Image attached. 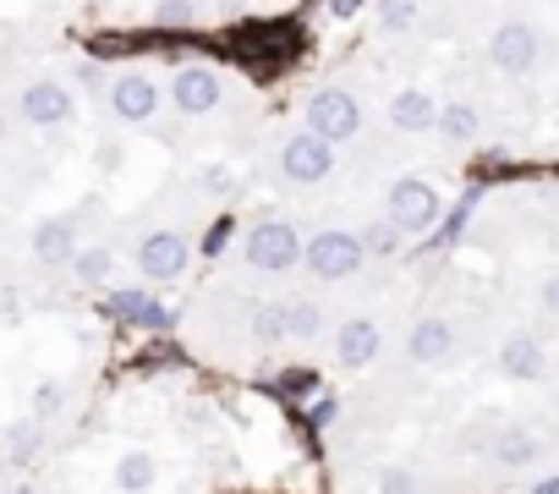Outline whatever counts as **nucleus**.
<instances>
[{
  "instance_id": "obj_1",
  "label": "nucleus",
  "mask_w": 559,
  "mask_h": 494,
  "mask_svg": "<svg viewBox=\"0 0 559 494\" xmlns=\"http://www.w3.org/2000/svg\"><path fill=\"white\" fill-rule=\"evenodd\" d=\"M99 203H105V198L88 192V198H78L72 209H56V214H45V220L34 225V236H28V259H34V270H45V275H67V264L78 259V247L88 242V225L105 214Z\"/></svg>"
},
{
  "instance_id": "obj_2",
  "label": "nucleus",
  "mask_w": 559,
  "mask_h": 494,
  "mask_svg": "<svg viewBox=\"0 0 559 494\" xmlns=\"http://www.w3.org/2000/svg\"><path fill=\"white\" fill-rule=\"evenodd\" d=\"M362 127H368V110H362V99H357L352 89H341V83H324V89H313V94L302 99V132H313V138L330 143V149L357 143Z\"/></svg>"
},
{
  "instance_id": "obj_3",
  "label": "nucleus",
  "mask_w": 559,
  "mask_h": 494,
  "mask_svg": "<svg viewBox=\"0 0 559 494\" xmlns=\"http://www.w3.org/2000/svg\"><path fill=\"white\" fill-rule=\"evenodd\" d=\"M241 264L258 275H286L302 264V231L286 214H263L241 231Z\"/></svg>"
},
{
  "instance_id": "obj_4",
  "label": "nucleus",
  "mask_w": 559,
  "mask_h": 494,
  "mask_svg": "<svg viewBox=\"0 0 559 494\" xmlns=\"http://www.w3.org/2000/svg\"><path fill=\"white\" fill-rule=\"evenodd\" d=\"M302 264L313 281L324 286H341V281H357L368 270V254L352 225H319L313 236H302Z\"/></svg>"
},
{
  "instance_id": "obj_5",
  "label": "nucleus",
  "mask_w": 559,
  "mask_h": 494,
  "mask_svg": "<svg viewBox=\"0 0 559 494\" xmlns=\"http://www.w3.org/2000/svg\"><path fill=\"white\" fill-rule=\"evenodd\" d=\"M192 236L187 231H176V225H154V231H143L138 236V247H132V264H138V281L143 286H176L187 270H192Z\"/></svg>"
},
{
  "instance_id": "obj_6",
  "label": "nucleus",
  "mask_w": 559,
  "mask_h": 494,
  "mask_svg": "<svg viewBox=\"0 0 559 494\" xmlns=\"http://www.w3.org/2000/svg\"><path fill=\"white\" fill-rule=\"evenodd\" d=\"M548 45H543V28L532 17H499L493 34H488V67L499 78H532L543 67Z\"/></svg>"
},
{
  "instance_id": "obj_7",
  "label": "nucleus",
  "mask_w": 559,
  "mask_h": 494,
  "mask_svg": "<svg viewBox=\"0 0 559 494\" xmlns=\"http://www.w3.org/2000/svg\"><path fill=\"white\" fill-rule=\"evenodd\" d=\"M17 116H23V127H34V132H61V127L78 121V89H72L67 78L39 72V78H28V83L17 89Z\"/></svg>"
},
{
  "instance_id": "obj_8",
  "label": "nucleus",
  "mask_w": 559,
  "mask_h": 494,
  "mask_svg": "<svg viewBox=\"0 0 559 494\" xmlns=\"http://www.w3.org/2000/svg\"><path fill=\"white\" fill-rule=\"evenodd\" d=\"M439 214H444V198H439L433 181H423V176L390 181V192H384V220H390L406 242H412V236H428V231L439 225Z\"/></svg>"
},
{
  "instance_id": "obj_9",
  "label": "nucleus",
  "mask_w": 559,
  "mask_h": 494,
  "mask_svg": "<svg viewBox=\"0 0 559 494\" xmlns=\"http://www.w3.org/2000/svg\"><path fill=\"white\" fill-rule=\"evenodd\" d=\"M99 105L110 110V121H116V127H148V121L165 110V89H159L148 72L127 67V72H110V83H105V99H99Z\"/></svg>"
},
{
  "instance_id": "obj_10",
  "label": "nucleus",
  "mask_w": 559,
  "mask_h": 494,
  "mask_svg": "<svg viewBox=\"0 0 559 494\" xmlns=\"http://www.w3.org/2000/svg\"><path fill=\"white\" fill-rule=\"evenodd\" d=\"M105 314H110L116 325H127V330H143V336H170V330H176V308H170L154 286H143V281H132V286H105Z\"/></svg>"
},
{
  "instance_id": "obj_11",
  "label": "nucleus",
  "mask_w": 559,
  "mask_h": 494,
  "mask_svg": "<svg viewBox=\"0 0 559 494\" xmlns=\"http://www.w3.org/2000/svg\"><path fill=\"white\" fill-rule=\"evenodd\" d=\"M274 176L286 187H319V181L335 176V149L297 127V132L280 138V149H274Z\"/></svg>"
},
{
  "instance_id": "obj_12",
  "label": "nucleus",
  "mask_w": 559,
  "mask_h": 494,
  "mask_svg": "<svg viewBox=\"0 0 559 494\" xmlns=\"http://www.w3.org/2000/svg\"><path fill=\"white\" fill-rule=\"evenodd\" d=\"M225 105V78L214 72V67H203V61H187V67H176V78H170V110L176 116H214Z\"/></svg>"
},
{
  "instance_id": "obj_13",
  "label": "nucleus",
  "mask_w": 559,
  "mask_h": 494,
  "mask_svg": "<svg viewBox=\"0 0 559 494\" xmlns=\"http://www.w3.org/2000/svg\"><path fill=\"white\" fill-rule=\"evenodd\" d=\"M461 352V330L450 314H417L406 330V363L412 368H444Z\"/></svg>"
},
{
  "instance_id": "obj_14",
  "label": "nucleus",
  "mask_w": 559,
  "mask_h": 494,
  "mask_svg": "<svg viewBox=\"0 0 559 494\" xmlns=\"http://www.w3.org/2000/svg\"><path fill=\"white\" fill-rule=\"evenodd\" d=\"M335 363L346 368V374H362V368H373L379 363V352H384V325L373 319V314H352V319H341L335 325Z\"/></svg>"
},
{
  "instance_id": "obj_15",
  "label": "nucleus",
  "mask_w": 559,
  "mask_h": 494,
  "mask_svg": "<svg viewBox=\"0 0 559 494\" xmlns=\"http://www.w3.org/2000/svg\"><path fill=\"white\" fill-rule=\"evenodd\" d=\"M493 368H499V379H510V385H537V379L548 374V346H543L532 330H515V336L499 341Z\"/></svg>"
},
{
  "instance_id": "obj_16",
  "label": "nucleus",
  "mask_w": 559,
  "mask_h": 494,
  "mask_svg": "<svg viewBox=\"0 0 559 494\" xmlns=\"http://www.w3.org/2000/svg\"><path fill=\"white\" fill-rule=\"evenodd\" d=\"M45 445H50V423H39V417H17V423L0 428V461H7L12 472L39 467Z\"/></svg>"
},
{
  "instance_id": "obj_17",
  "label": "nucleus",
  "mask_w": 559,
  "mask_h": 494,
  "mask_svg": "<svg viewBox=\"0 0 559 494\" xmlns=\"http://www.w3.org/2000/svg\"><path fill=\"white\" fill-rule=\"evenodd\" d=\"M384 121H390L395 132H406V138H423V132H433V121H439V99H433L428 89H401V94H390Z\"/></svg>"
},
{
  "instance_id": "obj_18",
  "label": "nucleus",
  "mask_w": 559,
  "mask_h": 494,
  "mask_svg": "<svg viewBox=\"0 0 559 494\" xmlns=\"http://www.w3.org/2000/svg\"><path fill=\"white\" fill-rule=\"evenodd\" d=\"M477 203H483V187L472 181L461 198H455V209H444L439 214V225L423 236V247H417V254H450V247L466 236V225H472V214H477Z\"/></svg>"
},
{
  "instance_id": "obj_19",
  "label": "nucleus",
  "mask_w": 559,
  "mask_h": 494,
  "mask_svg": "<svg viewBox=\"0 0 559 494\" xmlns=\"http://www.w3.org/2000/svg\"><path fill=\"white\" fill-rule=\"evenodd\" d=\"M488 456H493V467H504V472H521V467H537V456H543V439H537L526 423H499V434L488 439Z\"/></svg>"
},
{
  "instance_id": "obj_20",
  "label": "nucleus",
  "mask_w": 559,
  "mask_h": 494,
  "mask_svg": "<svg viewBox=\"0 0 559 494\" xmlns=\"http://www.w3.org/2000/svg\"><path fill=\"white\" fill-rule=\"evenodd\" d=\"M67 275H72L78 292H105L116 281V247L110 242H83L78 259L67 264Z\"/></svg>"
},
{
  "instance_id": "obj_21",
  "label": "nucleus",
  "mask_w": 559,
  "mask_h": 494,
  "mask_svg": "<svg viewBox=\"0 0 559 494\" xmlns=\"http://www.w3.org/2000/svg\"><path fill=\"white\" fill-rule=\"evenodd\" d=\"M280 330H286V341H324V303L319 297H286L280 303Z\"/></svg>"
},
{
  "instance_id": "obj_22",
  "label": "nucleus",
  "mask_w": 559,
  "mask_h": 494,
  "mask_svg": "<svg viewBox=\"0 0 559 494\" xmlns=\"http://www.w3.org/2000/svg\"><path fill=\"white\" fill-rule=\"evenodd\" d=\"M433 132H439L444 143H477V138H483V110H477L472 99H444Z\"/></svg>"
},
{
  "instance_id": "obj_23",
  "label": "nucleus",
  "mask_w": 559,
  "mask_h": 494,
  "mask_svg": "<svg viewBox=\"0 0 559 494\" xmlns=\"http://www.w3.org/2000/svg\"><path fill=\"white\" fill-rule=\"evenodd\" d=\"M110 483H116V494H148V489L159 483V461H154L148 450H121Z\"/></svg>"
},
{
  "instance_id": "obj_24",
  "label": "nucleus",
  "mask_w": 559,
  "mask_h": 494,
  "mask_svg": "<svg viewBox=\"0 0 559 494\" xmlns=\"http://www.w3.org/2000/svg\"><path fill=\"white\" fill-rule=\"evenodd\" d=\"M263 390L292 401V407H308L313 396H324V379H319V368H280V374L263 379Z\"/></svg>"
},
{
  "instance_id": "obj_25",
  "label": "nucleus",
  "mask_w": 559,
  "mask_h": 494,
  "mask_svg": "<svg viewBox=\"0 0 559 494\" xmlns=\"http://www.w3.org/2000/svg\"><path fill=\"white\" fill-rule=\"evenodd\" d=\"M357 242H362L368 264H390V259H401V254H406V236H401L384 214H373L368 225H357Z\"/></svg>"
},
{
  "instance_id": "obj_26",
  "label": "nucleus",
  "mask_w": 559,
  "mask_h": 494,
  "mask_svg": "<svg viewBox=\"0 0 559 494\" xmlns=\"http://www.w3.org/2000/svg\"><path fill=\"white\" fill-rule=\"evenodd\" d=\"M373 23H379L384 39H406V34L423 23V7H417V0H379V7H373Z\"/></svg>"
},
{
  "instance_id": "obj_27",
  "label": "nucleus",
  "mask_w": 559,
  "mask_h": 494,
  "mask_svg": "<svg viewBox=\"0 0 559 494\" xmlns=\"http://www.w3.org/2000/svg\"><path fill=\"white\" fill-rule=\"evenodd\" d=\"M67 401H72L67 379H39V385H34V396H28V407H34V417H39V423H56V417L67 412Z\"/></svg>"
},
{
  "instance_id": "obj_28",
  "label": "nucleus",
  "mask_w": 559,
  "mask_h": 494,
  "mask_svg": "<svg viewBox=\"0 0 559 494\" xmlns=\"http://www.w3.org/2000/svg\"><path fill=\"white\" fill-rule=\"evenodd\" d=\"M247 341H258V346H280V341H286V330H280V303L247 308Z\"/></svg>"
},
{
  "instance_id": "obj_29",
  "label": "nucleus",
  "mask_w": 559,
  "mask_h": 494,
  "mask_svg": "<svg viewBox=\"0 0 559 494\" xmlns=\"http://www.w3.org/2000/svg\"><path fill=\"white\" fill-rule=\"evenodd\" d=\"M230 236H236V220H230V214H219V220L192 242V254H203V259L214 264V259H225V254H230Z\"/></svg>"
},
{
  "instance_id": "obj_30",
  "label": "nucleus",
  "mask_w": 559,
  "mask_h": 494,
  "mask_svg": "<svg viewBox=\"0 0 559 494\" xmlns=\"http://www.w3.org/2000/svg\"><path fill=\"white\" fill-rule=\"evenodd\" d=\"M192 23H198V0H159L154 7V28H165V34H181Z\"/></svg>"
},
{
  "instance_id": "obj_31",
  "label": "nucleus",
  "mask_w": 559,
  "mask_h": 494,
  "mask_svg": "<svg viewBox=\"0 0 559 494\" xmlns=\"http://www.w3.org/2000/svg\"><path fill=\"white\" fill-rule=\"evenodd\" d=\"M297 412H302V423H308L313 434H324V428H335V423H341V396H330V390H324V396H313V401H308V407H297Z\"/></svg>"
},
{
  "instance_id": "obj_32",
  "label": "nucleus",
  "mask_w": 559,
  "mask_h": 494,
  "mask_svg": "<svg viewBox=\"0 0 559 494\" xmlns=\"http://www.w3.org/2000/svg\"><path fill=\"white\" fill-rule=\"evenodd\" d=\"M379 494H423L417 467H384V472H379Z\"/></svg>"
},
{
  "instance_id": "obj_33",
  "label": "nucleus",
  "mask_w": 559,
  "mask_h": 494,
  "mask_svg": "<svg viewBox=\"0 0 559 494\" xmlns=\"http://www.w3.org/2000/svg\"><path fill=\"white\" fill-rule=\"evenodd\" d=\"M198 192H209V198H230V192H236V176H230L225 165H203V170H198Z\"/></svg>"
},
{
  "instance_id": "obj_34",
  "label": "nucleus",
  "mask_w": 559,
  "mask_h": 494,
  "mask_svg": "<svg viewBox=\"0 0 559 494\" xmlns=\"http://www.w3.org/2000/svg\"><path fill=\"white\" fill-rule=\"evenodd\" d=\"M72 78H78V83H83V89H88L94 99H105V83H110V72H105L99 61H83V67H78Z\"/></svg>"
},
{
  "instance_id": "obj_35",
  "label": "nucleus",
  "mask_w": 559,
  "mask_h": 494,
  "mask_svg": "<svg viewBox=\"0 0 559 494\" xmlns=\"http://www.w3.org/2000/svg\"><path fill=\"white\" fill-rule=\"evenodd\" d=\"M537 308H543L548 319H559V270L537 281Z\"/></svg>"
},
{
  "instance_id": "obj_36",
  "label": "nucleus",
  "mask_w": 559,
  "mask_h": 494,
  "mask_svg": "<svg viewBox=\"0 0 559 494\" xmlns=\"http://www.w3.org/2000/svg\"><path fill=\"white\" fill-rule=\"evenodd\" d=\"M324 12H330L335 23H346V17H357V12H362V0H324Z\"/></svg>"
},
{
  "instance_id": "obj_37",
  "label": "nucleus",
  "mask_w": 559,
  "mask_h": 494,
  "mask_svg": "<svg viewBox=\"0 0 559 494\" xmlns=\"http://www.w3.org/2000/svg\"><path fill=\"white\" fill-rule=\"evenodd\" d=\"M526 494H559V472H548V478H537Z\"/></svg>"
}]
</instances>
